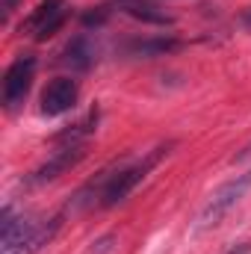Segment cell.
Instances as JSON below:
<instances>
[{
    "label": "cell",
    "mask_w": 251,
    "mask_h": 254,
    "mask_svg": "<svg viewBox=\"0 0 251 254\" xmlns=\"http://www.w3.org/2000/svg\"><path fill=\"white\" fill-rule=\"evenodd\" d=\"M77 101H80L77 80H71V77H54L45 86V92H42V116H48V119L65 116V113H71L77 107Z\"/></svg>",
    "instance_id": "cell-6"
},
{
    "label": "cell",
    "mask_w": 251,
    "mask_h": 254,
    "mask_svg": "<svg viewBox=\"0 0 251 254\" xmlns=\"http://www.w3.org/2000/svg\"><path fill=\"white\" fill-rule=\"evenodd\" d=\"M251 190V169L249 172H243V175H234L231 181H225L219 190L210 192V198L204 201V207H201V213H198V231H210V228H216L243 198H246V192Z\"/></svg>",
    "instance_id": "cell-2"
},
{
    "label": "cell",
    "mask_w": 251,
    "mask_h": 254,
    "mask_svg": "<svg viewBox=\"0 0 251 254\" xmlns=\"http://www.w3.org/2000/svg\"><path fill=\"white\" fill-rule=\"evenodd\" d=\"M243 27H246V30H251V6L243 12Z\"/></svg>",
    "instance_id": "cell-16"
},
{
    "label": "cell",
    "mask_w": 251,
    "mask_h": 254,
    "mask_svg": "<svg viewBox=\"0 0 251 254\" xmlns=\"http://www.w3.org/2000/svg\"><path fill=\"white\" fill-rule=\"evenodd\" d=\"M60 228H63V213H60V216H51V219H45V222H36V228H33L18 246H12L9 252H0V254H39L45 246L54 243V237L60 234Z\"/></svg>",
    "instance_id": "cell-7"
},
{
    "label": "cell",
    "mask_w": 251,
    "mask_h": 254,
    "mask_svg": "<svg viewBox=\"0 0 251 254\" xmlns=\"http://www.w3.org/2000/svg\"><path fill=\"white\" fill-rule=\"evenodd\" d=\"M225 254H251V240H246V243H237V246H231Z\"/></svg>",
    "instance_id": "cell-14"
},
{
    "label": "cell",
    "mask_w": 251,
    "mask_h": 254,
    "mask_svg": "<svg viewBox=\"0 0 251 254\" xmlns=\"http://www.w3.org/2000/svg\"><path fill=\"white\" fill-rule=\"evenodd\" d=\"M86 151H89V142H86V145H60L42 166H36V169L24 178V187H45V184L60 181L65 172H71L77 163H83Z\"/></svg>",
    "instance_id": "cell-5"
},
{
    "label": "cell",
    "mask_w": 251,
    "mask_h": 254,
    "mask_svg": "<svg viewBox=\"0 0 251 254\" xmlns=\"http://www.w3.org/2000/svg\"><path fill=\"white\" fill-rule=\"evenodd\" d=\"M65 21H68V0H39V6L21 21V33L36 42H48L63 30Z\"/></svg>",
    "instance_id": "cell-4"
},
{
    "label": "cell",
    "mask_w": 251,
    "mask_h": 254,
    "mask_svg": "<svg viewBox=\"0 0 251 254\" xmlns=\"http://www.w3.org/2000/svg\"><path fill=\"white\" fill-rule=\"evenodd\" d=\"M98 122H101V110H98V107H92L80 122L63 127V130L54 136L57 148H60V145H86V142H89V136L98 130Z\"/></svg>",
    "instance_id": "cell-9"
},
{
    "label": "cell",
    "mask_w": 251,
    "mask_h": 254,
    "mask_svg": "<svg viewBox=\"0 0 251 254\" xmlns=\"http://www.w3.org/2000/svg\"><path fill=\"white\" fill-rule=\"evenodd\" d=\"M107 12H110L107 6H101L98 12H86V15H83V27H101V24L107 21Z\"/></svg>",
    "instance_id": "cell-12"
},
{
    "label": "cell",
    "mask_w": 251,
    "mask_h": 254,
    "mask_svg": "<svg viewBox=\"0 0 251 254\" xmlns=\"http://www.w3.org/2000/svg\"><path fill=\"white\" fill-rule=\"evenodd\" d=\"M18 3H21V0H3V24H6V21H9V15L18 9Z\"/></svg>",
    "instance_id": "cell-15"
},
{
    "label": "cell",
    "mask_w": 251,
    "mask_h": 254,
    "mask_svg": "<svg viewBox=\"0 0 251 254\" xmlns=\"http://www.w3.org/2000/svg\"><path fill=\"white\" fill-rule=\"evenodd\" d=\"M36 68H39V63L30 54L12 60V65L6 68V74H3V92H0L6 113H15V110L24 107V101H27V95L33 89V80H36Z\"/></svg>",
    "instance_id": "cell-3"
},
{
    "label": "cell",
    "mask_w": 251,
    "mask_h": 254,
    "mask_svg": "<svg viewBox=\"0 0 251 254\" xmlns=\"http://www.w3.org/2000/svg\"><path fill=\"white\" fill-rule=\"evenodd\" d=\"M119 6V12L130 15L133 21H142V24H151V27H172L175 24V15L163 12L160 6L148 3V0H113Z\"/></svg>",
    "instance_id": "cell-8"
},
{
    "label": "cell",
    "mask_w": 251,
    "mask_h": 254,
    "mask_svg": "<svg viewBox=\"0 0 251 254\" xmlns=\"http://www.w3.org/2000/svg\"><path fill=\"white\" fill-rule=\"evenodd\" d=\"M184 42L181 39H172V36H157V39H139V42H130L127 45V54L130 57H142V60H154V57H169L175 51H181Z\"/></svg>",
    "instance_id": "cell-10"
},
{
    "label": "cell",
    "mask_w": 251,
    "mask_h": 254,
    "mask_svg": "<svg viewBox=\"0 0 251 254\" xmlns=\"http://www.w3.org/2000/svg\"><path fill=\"white\" fill-rule=\"evenodd\" d=\"M172 142L169 145H157L154 151L142 154L139 160H130V163H113L110 169L98 172L95 181H89L83 190L74 195L71 207H101V210H110V207H119L122 201H127V195L136 190L151 172L154 166L169 154Z\"/></svg>",
    "instance_id": "cell-1"
},
{
    "label": "cell",
    "mask_w": 251,
    "mask_h": 254,
    "mask_svg": "<svg viewBox=\"0 0 251 254\" xmlns=\"http://www.w3.org/2000/svg\"><path fill=\"white\" fill-rule=\"evenodd\" d=\"M95 60V51L89 48V42H86V36H74L68 45H65V65H71V68H77V71H86L89 65Z\"/></svg>",
    "instance_id": "cell-11"
},
{
    "label": "cell",
    "mask_w": 251,
    "mask_h": 254,
    "mask_svg": "<svg viewBox=\"0 0 251 254\" xmlns=\"http://www.w3.org/2000/svg\"><path fill=\"white\" fill-rule=\"evenodd\" d=\"M249 160H251V142L246 145V148H240V151L231 157V163H234V166H237V163H249Z\"/></svg>",
    "instance_id": "cell-13"
}]
</instances>
